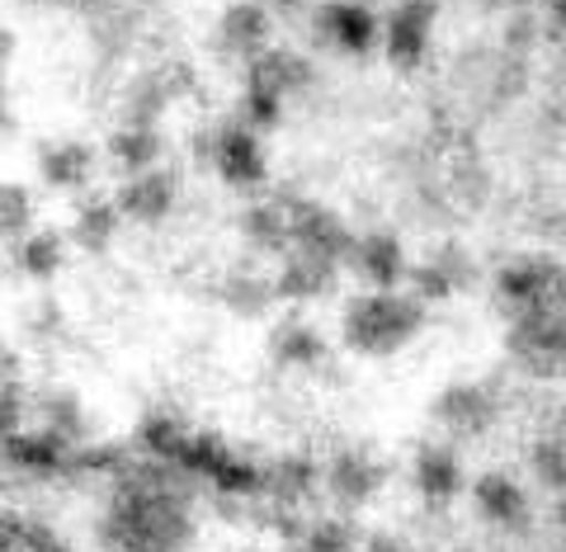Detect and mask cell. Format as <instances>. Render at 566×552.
<instances>
[{"label":"cell","mask_w":566,"mask_h":552,"mask_svg":"<svg viewBox=\"0 0 566 552\" xmlns=\"http://www.w3.org/2000/svg\"><path fill=\"white\" fill-rule=\"evenodd\" d=\"M0 104H6V85H0Z\"/></svg>","instance_id":"cell-33"},{"label":"cell","mask_w":566,"mask_h":552,"mask_svg":"<svg viewBox=\"0 0 566 552\" xmlns=\"http://www.w3.org/2000/svg\"><path fill=\"white\" fill-rule=\"evenodd\" d=\"M486 10H510V14H520V10H528L534 0H482Z\"/></svg>","instance_id":"cell-30"},{"label":"cell","mask_w":566,"mask_h":552,"mask_svg":"<svg viewBox=\"0 0 566 552\" xmlns=\"http://www.w3.org/2000/svg\"><path fill=\"white\" fill-rule=\"evenodd\" d=\"M345 270L359 274L368 283V293H397L406 274H411V260H406V246L392 231H364V237H354V246H349Z\"/></svg>","instance_id":"cell-7"},{"label":"cell","mask_w":566,"mask_h":552,"mask_svg":"<svg viewBox=\"0 0 566 552\" xmlns=\"http://www.w3.org/2000/svg\"><path fill=\"white\" fill-rule=\"evenodd\" d=\"M241 231H245V241H251L255 251H264V256H289L293 251V222H289L283 199L251 204L245 208V218H241Z\"/></svg>","instance_id":"cell-17"},{"label":"cell","mask_w":566,"mask_h":552,"mask_svg":"<svg viewBox=\"0 0 566 552\" xmlns=\"http://www.w3.org/2000/svg\"><path fill=\"white\" fill-rule=\"evenodd\" d=\"M534 472L547 491L566 496V439H547L534 449Z\"/></svg>","instance_id":"cell-25"},{"label":"cell","mask_w":566,"mask_h":552,"mask_svg":"<svg viewBox=\"0 0 566 552\" xmlns=\"http://www.w3.org/2000/svg\"><path fill=\"white\" fill-rule=\"evenodd\" d=\"M335 279H340V264H326L316 256H303V251H289L274 274V293L283 302H316L335 293Z\"/></svg>","instance_id":"cell-15"},{"label":"cell","mask_w":566,"mask_h":552,"mask_svg":"<svg viewBox=\"0 0 566 552\" xmlns=\"http://www.w3.org/2000/svg\"><path fill=\"white\" fill-rule=\"evenodd\" d=\"M279 199H283V208H289V222H293V251L316 256V260L340 264L345 270L349 246H354L359 231H354L335 208L316 204V199H293V194H279Z\"/></svg>","instance_id":"cell-3"},{"label":"cell","mask_w":566,"mask_h":552,"mask_svg":"<svg viewBox=\"0 0 566 552\" xmlns=\"http://www.w3.org/2000/svg\"><path fill=\"white\" fill-rule=\"evenodd\" d=\"M382 482H387V462L374 458V454H364V449L335 454L331 468H326V491L340 506H368L382 491Z\"/></svg>","instance_id":"cell-12"},{"label":"cell","mask_w":566,"mask_h":552,"mask_svg":"<svg viewBox=\"0 0 566 552\" xmlns=\"http://www.w3.org/2000/svg\"><path fill=\"white\" fill-rule=\"evenodd\" d=\"M109 539L118 552H180L193 539L185 496L166 482H128L114 496Z\"/></svg>","instance_id":"cell-1"},{"label":"cell","mask_w":566,"mask_h":552,"mask_svg":"<svg viewBox=\"0 0 566 552\" xmlns=\"http://www.w3.org/2000/svg\"><path fill=\"white\" fill-rule=\"evenodd\" d=\"M557 264L553 256H520L501 264V274H495V298H501V308L510 316H524L534 308H547V293H553V279H557Z\"/></svg>","instance_id":"cell-8"},{"label":"cell","mask_w":566,"mask_h":552,"mask_svg":"<svg viewBox=\"0 0 566 552\" xmlns=\"http://www.w3.org/2000/svg\"><path fill=\"white\" fill-rule=\"evenodd\" d=\"M118 208L114 199H95V204H85L76 212V227H71V237H76V246H85V251H104V246L114 241V231H118Z\"/></svg>","instance_id":"cell-22"},{"label":"cell","mask_w":566,"mask_h":552,"mask_svg":"<svg viewBox=\"0 0 566 552\" xmlns=\"http://www.w3.org/2000/svg\"><path fill=\"white\" fill-rule=\"evenodd\" d=\"M114 208H118V218L142 222V227L166 222L170 208H175V175H170V170L128 175V180H123V189L114 194Z\"/></svg>","instance_id":"cell-13"},{"label":"cell","mask_w":566,"mask_h":552,"mask_svg":"<svg viewBox=\"0 0 566 552\" xmlns=\"http://www.w3.org/2000/svg\"><path fill=\"white\" fill-rule=\"evenodd\" d=\"M270 354L283 368H316L326 360V335L307 322H283L270 335Z\"/></svg>","instance_id":"cell-19"},{"label":"cell","mask_w":566,"mask_h":552,"mask_svg":"<svg viewBox=\"0 0 566 552\" xmlns=\"http://www.w3.org/2000/svg\"><path fill=\"white\" fill-rule=\"evenodd\" d=\"M472 506L495 529L524 533V524H528V491L505 472H482L476 477L472 482Z\"/></svg>","instance_id":"cell-14"},{"label":"cell","mask_w":566,"mask_h":552,"mask_svg":"<svg viewBox=\"0 0 566 552\" xmlns=\"http://www.w3.org/2000/svg\"><path fill=\"white\" fill-rule=\"evenodd\" d=\"M434 420L453 439H482L495 425V392L486 383H449L434 397Z\"/></svg>","instance_id":"cell-9"},{"label":"cell","mask_w":566,"mask_h":552,"mask_svg":"<svg viewBox=\"0 0 566 552\" xmlns=\"http://www.w3.org/2000/svg\"><path fill=\"white\" fill-rule=\"evenodd\" d=\"M312 33H316V43L345 52V58H368L382 43L378 14L359 6V0H322L312 10Z\"/></svg>","instance_id":"cell-4"},{"label":"cell","mask_w":566,"mask_h":552,"mask_svg":"<svg viewBox=\"0 0 566 552\" xmlns=\"http://www.w3.org/2000/svg\"><path fill=\"white\" fill-rule=\"evenodd\" d=\"M274 33V20H270V6L264 0H237V6H227V14L218 20V48L227 58H241V62H255Z\"/></svg>","instance_id":"cell-11"},{"label":"cell","mask_w":566,"mask_h":552,"mask_svg":"<svg viewBox=\"0 0 566 552\" xmlns=\"http://www.w3.org/2000/svg\"><path fill=\"white\" fill-rule=\"evenodd\" d=\"M547 302L566 316V264H557V279H553V293H547Z\"/></svg>","instance_id":"cell-28"},{"label":"cell","mask_w":566,"mask_h":552,"mask_svg":"<svg viewBox=\"0 0 566 552\" xmlns=\"http://www.w3.org/2000/svg\"><path fill=\"white\" fill-rule=\"evenodd\" d=\"M439 20V0H397L382 24V52L397 71H416L430 52V33Z\"/></svg>","instance_id":"cell-6"},{"label":"cell","mask_w":566,"mask_h":552,"mask_svg":"<svg viewBox=\"0 0 566 552\" xmlns=\"http://www.w3.org/2000/svg\"><path fill=\"white\" fill-rule=\"evenodd\" d=\"M274 6H279V10H303L307 0H274Z\"/></svg>","instance_id":"cell-32"},{"label":"cell","mask_w":566,"mask_h":552,"mask_svg":"<svg viewBox=\"0 0 566 552\" xmlns=\"http://www.w3.org/2000/svg\"><path fill=\"white\" fill-rule=\"evenodd\" d=\"M416 491L434 506H449L463 491V458L449 444H424L416 454Z\"/></svg>","instance_id":"cell-16"},{"label":"cell","mask_w":566,"mask_h":552,"mask_svg":"<svg viewBox=\"0 0 566 552\" xmlns=\"http://www.w3.org/2000/svg\"><path fill=\"white\" fill-rule=\"evenodd\" d=\"M359 548V533H354L345 520H326L312 529V539L297 548V552H354Z\"/></svg>","instance_id":"cell-26"},{"label":"cell","mask_w":566,"mask_h":552,"mask_svg":"<svg viewBox=\"0 0 566 552\" xmlns=\"http://www.w3.org/2000/svg\"><path fill=\"white\" fill-rule=\"evenodd\" d=\"M109 162L118 170H128V175L156 170V162H161V133L137 128V123H123V128L109 137Z\"/></svg>","instance_id":"cell-20"},{"label":"cell","mask_w":566,"mask_h":552,"mask_svg":"<svg viewBox=\"0 0 566 552\" xmlns=\"http://www.w3.org/2000/svg\"><path fill=\"white\" fill-rule=\"evenodd\" d=\"M222 298H227V308L241 312V316H260V312H270V302H279L274 279H260L255 270H245V274H232V279H227Z\"/></svg>","instance_id":"cell-23"},{"label":"cell","mask_w":566,"mask_h":552,"mask_svg":"<svg viewBox=\"0 0 566 552\" xmlns=\"http://www.w3.org/2000/svg\"><path fill=\"white\" fill-rule=\"evenodd\" d=\"M547 20H553V29H566V0H543Z\"/></svg>","instance_id":"cell-29"},{"label":"cell","mask_w":566,"mask_h":552,"mask_svg":"<svg viewBox=\"0 0 566 552\" xmlns=\"http://www.w3.org/2000/svg\"><path fill=\"white\" fill-rule=\"evenodd\" d=\"M364 552H411V548H406L401 539H392V533H374V539L364 543Z\"/></svg>","instance_id":"cell-27"},{"label":"cell","mask_w":566,"mask_h":552,"mask_svg":"<svg viewBox=\"0 0 566 552\" xmlns=\"http://www.w3.org/2000/svg\"><path fill=\"white\" fill-rule=\"evenodd\" d=\"M39 175L52 189H85L95 175V152L85 142H62V147H43Z\"/></svg>","instance_id":"cell-18"},{"label":"cell","mask_w":566,"mask_h":552,"mask_svg":"<svg viewBox=\"0 0 566 552\" xmlns=\"http://www.w3.org/2000/svg\"><path fill=\"white\" fill-rule=\"evenodd\" d=\"M203 156L232 189H260L264 180H270L260 133H251L245 123H222V128L203 142Z\"/></svg>","instance_id":"cell-5"},{"label":"cell","mask_w":566,"mask_h":552,"mask_svg":"<svg viewBox=\"0 0 566 552\" xmlns=\"http://www.w3.org/2000/svg\"><path fill=\"white\" fill-rule=\"evenodd\" d=\"M14 251H20V264L29 274H39V279H48V274H57L62 270V237L57 231H29V237L14 246Z\"/></svg>","instance_id":"cell-24"},{"label":"cell","mask_w":566,"mask_h":552,"mask_svg":"<svg viewBox=\"0 0 566 552\" xmlns=\"http://www.w3.org/2000/svg\"><path fill=\"white\" fill-rule=\"evenodd\" d=\"M430 322V308L416 302L406 289L397 293H359L349 298V308L340 316V335L349 354H364V360H387L416 341Z\"/></svg>","instance_id":"cell-2"},{"label":"cell","mask_w":566,"mask_h":552,"mask_svg":"<svg viewBox=\"0 0 566 552\" xmlns=\"http://www.w3.org/2000/svg\"><path fill=\"white\" fill-rule=\"evenodd\" d=\"M10 52H14V39H10V29H0V66L10 62Z\"/></svg>","instance_id":"cell-31"},{"label":"cell","mask_w":566,"mask_h":552,"mask_svg":"<svg viewBox=\"0 0 566 552\" xmlns=\"http://www.w3.org/2000/svg\"><path fill=\"white\" fill-rule=\"evenodd\" d=\"M472 279H476V270H472L463 246H439V251H430L420 264H411V274H406L411 289L406 293L430 308V302H449L453 293H463Z\"/></svg>","instance_id":"cell-10"},{"label":"cell","mask_w":566,"mask_h":552,"mask_svg":"<svg viewBox=\"0 0 566 552\" xmlns=\"http://www.w3.org/2000/svg\"><path fill=\"white\" fill-rule=\"evenodd\" d=\"M29 231H39V208L24 185H0V241L20 246Z\"/></svg>","instance_id":"cell-21"}]
</instances>
